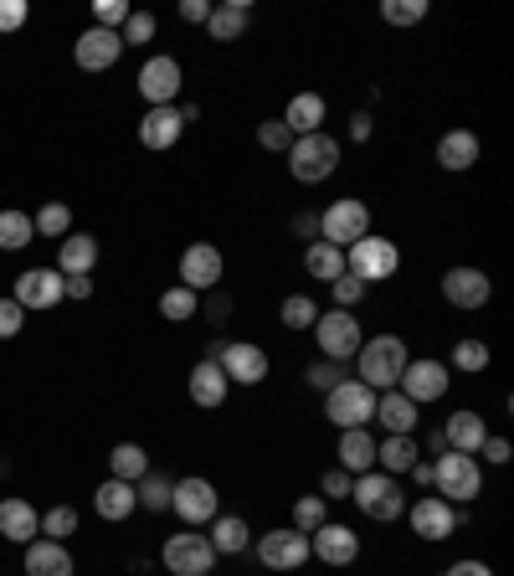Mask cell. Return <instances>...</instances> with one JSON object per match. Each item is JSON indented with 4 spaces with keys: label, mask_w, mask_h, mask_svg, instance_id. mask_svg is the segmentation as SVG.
Wrapping results in <instances>:
<instances>
[{
    "label": "cell",
    "mask_w": 514,
    "mask_h": 576,
    "mask_svg": "<svg viewBox=\"0 0 514 576\" xmlns=\"http://www.w3.org/2000/svg\"><path fill=\"white\" fill-rule=\"evenodd\" d=\"M288 170H294V180H304V185H319V180H330L339 170V140L335 135H304V140L288 144Z\"/></svg>",
    "instance_id": "obj_4"
},
{
    "label": "cell",
    "mask_w": 514,
    "mask_h": 576,
    "mask_svg": "<svg viewBox=\"0 0 514 576\" xmlns=\"http://www.w3.org/2000/svg\"><path fill=\"white\" fill-rule=\"evenodd\" d=\"M494 294V283L484 268H448L442 273V298L453 304V309H484Z\"/></svg>",
    "instance_id": "obj_17"
},
{
    "label": "cell",
    "mask_w": 514,
    "mask_h": 576,
    "mask_svg": "<svg viewBox=\"0 0 514 576\" xmlns=\"http://www.w3.org/2000/svg\"><path fill=\"white\" fill-rule=\"evenodd\" d=\"M324 520H330V499H319V495H298L294 499V530L314 536Z\"/></svg>",
    "instance_id": "obj_39"
},
{
    "label": "cell",
    "mask_w": 514,
    "mask_h": 576,
    "mask_svg": "<svg viewBox=\"0 0 514 576\" xmlns=\"http://www.w3.org/2000/svg\"><path fill=\"white\" fill-rule=\"evenodd\" d=\"M0 536L16 540V546H31V536H41V515L26 499H0Z\"/></svg>",
    "instance_id": "obj_25"
},
{
    "label": "cell",
    "mask_w": 514,
    "mask_h": 576,
    "mask_svg": "<svg viewBox=\"0 0 514 576\" xmlns=\"http://www.w3.org/2000/svg\"><path fill=\"white\" fill-rule=\"evenodd\" d=\"M67 536H78V510H73V504L47 510V515H41V540H67Z\"/></svg>",
    "instance_id": "obj_42"
},
{
    "label": "cell",
    "mask_w": 514,
    "mask_h": 576,
    "mask_svg": "<svg viewBox=\"0 0 514 576\" xmlns=\"http://www.w3.org/2000/svg\"><path fill=\"white\" fill-rule=\"evenodd\" d=\"M304 268H309V279H319V283H335L339 273H345V253L339 247H330V242H309L304 247Z\"/></svg>",
    "instance_id": "obj_36"
},
{
    "label": "cell",
    "mask_w": 514,
    "mask_h": 576,
    "mask_svg": "<svg viewBox=\"0 0 514 576\" xmlns=\"http://www.w3.org/2000/svg\"><path fill=\"white\" fill-rule=\"evenodd\" d=\"M170 495H176V478H165V474H144L134 484V499L144 504V510H170Z\"/></svg>",
    "instance_id": "obj_38"
},
{
    "label": "cell",
    "mask_w": 514,
    "mask_h": 576,
    "mask_svg": "<svg viewBox=\"0 0 514 576\" xmlns=\"http://www.w3.org/2000/svg\"><path fill=\"white\" fill-rule=\"evenodd\" d=\"M304 381H309V386H314V392H330V386H339V381H345V371H339V360H324V366H309V371H304Z\"/></svg>",
    "instance_id": "obj_49"
},
{
    "label": "cell",
    "mask_w": 514,
    "mask_h": 576,
    "mask_svg": "<svg viewBox=\"0 0 514 576\" xmlns=\"http://www.w3.org/2000/svg\"><path fill=\"white\" fill-rule=\"evenodd\" d=\"M180 129H185V124H180L176 103H170V108H150V114L139 119V144H144V150H170V144L180 140Z\"/></svg>",
    "instance_id": "obj_26"
},
{
    "label": "cell",
    "mask_w": 514,
    "mask_h": 576,
    "mask_svg": "<svg viewBox=\"0 0 514 576\" xmlns=\"http://www.w3.org/2000/svg\"><path fill=\"white\" fill-rule=\"evenodd\" d=\"M324 114H330V103L319 99V93H294V99H288L283 124H288V135H294V140H304V135H319Z\"/></svg>",
    "instance_id": "obj_28"
},
{
    "label": "cell",
    "mask_w": 514,
    "mask_h": 576,
    "mask_svg": "<svg viewBox=\"0 0 514 576\" xmlns=\"http://www.w3.org/2000/svg\"><path fill=\"white\" fill-rule=\"evenodd\" d=\"M37 238V227L26 212H0V253H21V247H31Z\"/></svg>",
    "instance_id": "obj_37"
},
{
    "label": "cell",
    "mask_w": 514,
    "mask_h": 576,
    "mask_svg": "<svg viewBox=\"0 0 514 576\" xmlns=\"http://www.w3.org/2000/svg\"><path fill=\"white\" fill-rule=\"evenodd\" d=\"M21 319H26V309H21L16 298H0V340H16Z\"/></svg>",
    "instance_id": "obj_51"
},
{
    "label": "cell",
    "mask_w": 514,
    "mask_h": 576,
    "mask_svg": "<svg viewBox=\"0 0 514 576\" xmlns=\"http://www.w3.org/2000/svg\"><path fill=\"white\" fill-rule=\"evenodd\" d=\"M412 478L422 484V489H433V463H422V458H416V463H412Z\"/></svg>",
    "instance_id": "obj_59"
},
{
    "label": "cell",
    "mask_w": 514,
    "mask_h": 576,
    "mask_svg": "<svg viewBox=\"0 0 514 576\" xmlns=\"http://www.w3.org/2000/svg\"><path fill=\"white\" fill-rule=\"evenodd\" d=\"M159 561H165V572L170 576H211L217 551H211V540L201 536V530H180V536L165 540Z\"/></svg>",
    "instance_id": "obj_8"
},
{
    "label": "cell",
    "mask_w": 514,
    "mask_h": 576,
    "mask_svg": "<svg viewBox=\"0 0 514 576\" xmlns=\"http://www.w3.org/2000/svg\"><path fill=\"white\" fill-rule=\"evenodd\" d=\"M26 26V0H0V31H21Z\"/></svg>",
    "instance_id": "obj_52"
},
{
    "label": "cell",
    "mask_w": 514,
    "mask_h": 576,
    "mask_svg": "<svg viewBox=\"0 0 514 576\" xmlns=\"http://www.w3.org/2000/svg\"><path fill=\"white\" fill-rule=\"evenodd\" d=\"M155 31H159V21L150 11H129V21L119 26L124 47H144V41H155Z\"/></svg>",
    "instance_id": "obj_44"
},
{
    "label": "cell",
    "mask_w": 514,
    "mask_h": 576,
    "mask_svg": "<svg viewBox=\"0 0 514 576\" xmlns=\"http://www.w3.org/2000/svg\"><path fill=\"white\" fill-rule=\"evenodd\" d=\"M93 263H99V242L88 238V232L62 238V247H57V273L62 279H78V273H88Z\"/></svg>",
    "instance_id": "obj_29"
},
{
    "label": "cell",
    "mask_w": 514,
    "mask_h": 576,
    "mask_svg": "<svg viewBox=\"0 0 514 576\" xmlns=\"http://www.w3.org/2000/svg\"><path fill=\"white\" fill-rule=\"evenodd\" d=\"M350 135H356V140H371V114H356V119H350Z\"/></svg>",
    "instance_id": "obj_60"
},
{
    "label": "cell",
    "mask_w": 514,
    "mask_h": 576,
    "mask_svg": "<svg viewBox=\"0 0 514 576\" xmlns=\"http://www.w3.org/2000/svg\"><path fill=\"white\" fill-rule=\"evenodd\" d=\"M396 268H401V247H396L391 238H376V232H365L356 247H345V273H356L360 283L391 279Z\"/></svg>",
    "instance_id": "obj_6"
},
{
    "label": "cell",
    "mask_w": 514,
    "mask_h": 576,
    "mask_svg": "<svg viewBox=\"0 0 514 576\" xmlns=\"http://www.w3.org/2000/svg\"><path fill=\"white\" fill-rule=\"evenodd\" d=\"M67 221H73V212H67L62 201H47L37 217H31V227H37L41 238H67Z\"/></svg>",
    "instance_id": "obj_43"
},
{
    "label": "cell",
    "mask_w": 514,
    "mask_h": 576,
    "mask_svg": "<svg viewBox=\"0 0 514 576\" xmlns=\"http://www.w3.org/2000/svg\"><path fill=\"white\" fill-rule=\"evenodd\" d=\"M257 561H262L268 572H298V566L309 561V536H304V530H294V525L268 530V536L257 540Z\"/></svg>",
    "instance_id": "obj_11"
},
{
    "label": "cell",
    "mask_w": 514,
    "mask_h": 576,
    "mask_svg": "<svg viewBox=\"0 0 514 576\" xmlns=\"http://www.w3.org/2000/svg\"><path fill=\"white\" fill-rule=\"evenodd\" d=\"M278 319H283L288 330H314L319 304L309 294H288V298H283V309H278Z\"/></svg>",
    "instance_id": "obj_40"
},
{
    "label": "cell",
    "mask_w": 514,
    "mask_h": 576,
    "mask_svg": "<svg viewBox=\"0 0 514 576\" xmlns=\"http://www.w3.org/2000/svg\"><path fill=\"white\" fill-rule=\"evenodd\" d=\"M324 418L335 422L339 433L365 427V422H376V392H371L365 381L345 376L339 386H330V392H324Z\"/></svg>",
    "instance_id": "obj_3"
},
{
    "label": "cell",
    "mask_w": 514,
    "mask_h": 576,
    "mask_svg": "<svg viewBox=\"0 0 514 576\" xmlns=\"http://www.w3.org/2000/svg\"><path fill=\"white\" fill-rule=\"evenodd\" d=\"M416 437H401V433H391L386 443H376V463H381V474H391V478H401V474H412V463H416Z\"/></svg>",
    "instance_id": "obj_32"
},
{
    "label": "cell",
    "mask_w": 514,
    "mask_h": 576,
    "mask_svg": "<svg viewBox=\"0 0 514 576\" xmlns=\"http://www.w3.org/2000/svg\"><path fill=\"white\" fill-rule=\"evenodd\" d=\"M484 437H489V427H484L478 412H453L448 427H442V443H448L453 453H478V443H484Z\"/></svg>",
    "instance_id": "obj_31"
},
{
    "label": "cell",
    "mask_w": 514,
    "mask_h": 576,
    "mask_svg": "<svg viewBox=\"0 0 514 576\" xmlns=\"http://www.w3.org/2000/svg\"><path fill=\"white\" fill-rule=\"evenodd\" d=\"M371 232V206L356 196L335 201V206H324V217H319V242H330V247H356L360 238Z\"/></svg>",
    "instance_id": "obj_7"
},
{
    "label": "cell",
    "mask_w": 514,
    "mask_h": 576,
    "mask_svg": "<svg viewBox=\"0 0 514 576\" xmlns=\"http://www.w3.org/2000/svg\"><path fill=\"white\" fill-rule=\"evenodd\" d=\"M196 304H201V294H191V289H165V298H159V315L180 324V319L196 315Z\"/></svg>",
    "instance_id": "obj_45"
},
{
    "label": "cell",
    "mask_w": 514,
    "mask_h": 576,
    "mask_svg": "<svg viewBox=\"0 0 514 576\" xmlns=\"http://www.w3.org/2000/svg\"><path fill=\"white\" fill-rule=\"evenodd\" d=\"M437 165L442 170H474L478 165V135L474 129H448L442 140H437Z\"/></svg>",
    "instance_id": "obj_23"
},
{
    "label": "cell",
    "mask_w": 514,
    "mask_h": 576,
    "mask_svg": "<svg viewBox=\"0 0 514 576\" xmlns=\"http://www.w3.org/2000/svg\"><path fill=\"white\" fill-rule=\"evenodd\" d=\"M433 495H442L448 504H468V499L484 495V469H478L474 453H437L433 463Z\"/></svg>",
    "instance_id": "obj_2"
},
{
    "label": "cell",
    "mask_w": 514,
    "mask_h": 576,
    "mask_svg": "<svg viewBox=\"0 0 514 576\" xmlns=\"http://www.w3.org/2000/svg\"><path fill=\"white\" fill-rule=\"evenodd\" d=\"M221 273H227V263L211 242H191L185 253H180V289H191V294H206V289H217Z\"/></svg>",
    "instance_id": "obj_12"
},
{
    "label": "cell",
    "mask_w": 514,
    "mask_h": 576,
    "mask_svg": "<svg viewBox=\"0 0 514 576\" xmlns=\"http://www.w3.org/2000/svg\"><path fill=\"white\" fill-rule=\"evenodd\" d=\"M330 294H335L339 309H350V304H360V298H365V283H360L356 273H339V279L330 283Z\"/></svg>",
    "instance_id": "obj_50"
},
{
    "label": "cell",
    "mask_w": 514,
    "mask_h": 576,
    "mask_svg": "<svg viewBox=\"0 0 514 576\" xmlns=\"http://www.w3.org/2000/svg\"><path fill=\"white\" fill-rule=\"evenodd\" d=\"M407 520H412V530L422 540H448L458 530V510L448 504L442 495H422L407 504Z\"/></svg>",
    "instance_id": "obj_14"
},
{
    "label": "cell",
    "mask_w": 514,
    "mask_h": 576,
    "mask_svg": "<svg viewBox=\"0 0 514 576\" xmlns=\"http://www.w3.org/2000/svg\"><path fill=\"white\" fill-rule=\"evenodd\" d=\"M73 57H78L82 73H108V67L124 57V37H119V31L93 26V31H82V37L73 41Z\"/></svg>",
    "instance_id": "obj_19"
},
{
    "label": "cell",
    "mask_w": 514,
    "mask_h": 576,
    "mask_svg": "<svg viewBox=\"0 0 514 576\" xmlns=\"http://www.w3.org/2000/svg\"><path fill=\"white\" fill-rule=\"evenodd\" d=\"M360 376L371 392H391V386H401V371H407V360H412V350H407V340L401 335H376V340H360Z\"/></svg>",
    "instance_id": "obj_1"
},
{
    "label": "cell",
    "mask_w": 514,
    "mask_h": 576,
    "mask_svg": "<svg viewBox=\"0 0 514 576\" xmlns=\"http://www.w3.org/2000/svg\"><path fill=\"white\" fill-rule=\"evenodd\" d=\"M62 298H93V279L78 273V279H62Z\"/></svg>",
    "instance_id": "obj_56"
},
{
    "label": "cell",
    "mask_w": 514,
    "mask_h": 576,
    "mask_svg": "<svg viewBox=\"0 0 514 576\" xmlns=\"http://www.w3.org/2000/svg\"><path fill=\"white\" fill-rule=\"evenodd\" d=\"M93 510H99L103 520H129L139 510L134 484H124V478H103L99 495H93Z\"/></svg>",
    "instance_id": "obj_30"
},
{
    "label": "cell",
    "mask_w": 514,
    "mask_h": 576,
    "mask_svg": "<svg viewBox=\"0 0 514 576\" xmlns=\"http://www.w3.org/2000/svg\"><path fill=\"white\" fill-rule=\"evenodd\" d=\"M170 510L185 520V530H201V525H211L221 515V495L211 478H180L176 495H170Z\"/></svg>",
    "instance_id": "obj_9"
},
{
    "label": "cell",
    "mask_w": 514,
    "mask_h": 576,
    "mask_svg": "<svg viewBox=\"0 0 514 576\" xmlns=\"http://www.w3.org/2000/svg\"><path fill=\"white\" fill-rule=\"evenodd\" d=\"M294 232H298V238L314 242V238H319V217H314V212H298V217H294Z\"/></svg>",
    "instance_id": "obj_58"
},
{
    "label": "cell",
    "mask_w": 514,
    "mask_h": 576,
    "mask_svg": "<svg viewBox=\"0 0 514 576\" xmlns=\"http://www.w3.org/2000/svg\"><path fill=\"white\" fill-rule=\"evenodd\" d=\"M442 576H494V572H489V561H453Z\"/></svg>",
    "instance_id": "obj_57"
},
{
    "label": "cell",
    "mask_w": 514,
    "mask_h": 576,
    "mask_svg": "<svg viewBox=\"0 0 514 576\" xmlns=\"http://www.w3.org/2000/svg\"><path fill=\"white\" fill-rule=\"evenodd\" d=\"M144 474H150V453H144L139 443H114V453H108V478L139 484Z\"/></svg>",
    "instance_id": "obj_34"
},
{
    "label": "cell",
    "mask_w": 514,
    "mask_h": 576,
    "mask_svg": "<svg viewBox=\"0 0 514 576\" xmlns=\"http://www.w3.org/2000/svg\"><path fill=\"white\" fill-rule=\"evenodd\" d=\"M381 16L391 21V26H416V21L427 16V0H381Z\"/></svg>",
    "instance_id": "obj_46"
},
{
    "label": "cell",
    "mask_w": 514,
    "mask_h": 576,
    "mask_svg": "<svg viewBox=\"0 0 514 576\" xmlns=\"http://www.w3.org/2000/svg\"><path fill=\"white\" fill-rule=\"evenodd\" d=\"M247 21H253V11H247V0H227V5H211V37L217 41H237L242 31H247Z\"/></svg>",
    "instance_id": "obj_35"
},
{
    "label": "cell",
    "mask_w": 514,
    "mask_h": 576,
    "mask_svg": "<svg viewBox=\"0 0 514 576\" xmlns=\"http://www.w3.org/2000/svg\"><path fill=\"white\" fill-rule=\"evenodd\" d=\"M227 392H232V381L221 376L217 360H196V371H191V401L206 407V412H217L221 401H227Z\"/></svg>",
    "instance_id": "obj_24"
},
{
    "label": "cell",
    "mask_w": 514,
    "mask_h": 576,
    "mask_svg": "<svg viewBox=\"0 0 514 576\" xmlns=\"http://www.w3.org/2000/svg\"><path fill=\"white\" fill-rule=\"evenodd\" d=\"M93 16H99L103 31H119L129 21V0H93Z\"/></svg>",
    "instance_id": "obj_48"
},
{
    "label": "cell",
    "mask_w": 514,
    "mask_h": 576,
    "mask_svg": "<svg viewBox=\"0 0 514 576\" xmlns=\"http://www.w3.org/2000/svg\"><path fill=\"white\" fill-rule=\"evenodd\" d=\"M478 453L489 458V463H510V437H484V443H478Z\"/></svg>",
    "instance_id": "obj_55"
},
{
    "label": "cell",
    "mask_w": 514,
    "mask_h": 576,
    "mask_svg": "<svg viewBox=\"0 0 514 576\" xmlns=\"http://www.w3.org/2000/svg\"><path fill=\"white\" fill-rule=\"evenodd\" d=\"M453 371H468V376L489 371V345H484V340H458L453 345Z\"/></svg>",
    "instance_id": "obj_41"
},
{
    "label": "cell",
    "mask_w": 514,
    "mask_h": 576,
    "mask_svg": "<svg viewBox=\"0 0 514 576\" xmlns=\"http://www.w3.org/2000/svg\"><path fill=\"white\" fill-rule=\"evenodd\" d=\"M217 366L227 381H237V386H257V381L268 376V350L262 345H247V340H232V345H221L217 350Z\"/></svg>",
    "instance_id": "obj_13"
},
{
    "label": "cell",
    "mask_w": 514,
    "mask_h": 576,
    "mask_svg": "<svg viewBox=\"0 0 514 576\" xmlns=\"http://www.w3.org/2000/svg\"><path fill=\"white\" fill-rule=\"evenodd\" d=\"M339 469L356 478V474H371L376 469V437L365 433V427H350V433H339Z\"/></svg>",
    "instance_id": "obj_27"
},
{
    "label": "cell",
    "mask_w": 514,
    "mask_h": 576,
    "mask_svg": "<svg viewBox=\"0 0 514 576\" xmlns=\"http://www.w3.org/2000/svg\"><path fill=\"white\" fill-rule=\"evenodd\" d=\"M314 340L330 360H350L360 350V319L350 309H330L314 319Z\"/></svg>",
    "instance_id": "obj_10"
},
{
    "label": "cell",
    "mask_w": 514,
    "mask_h": 576,
    "mask_svg": "<svg viewBox=\"0 0 514 576\" xmlns=\"http://www.w3.org/2000/svg\"><path fill=\"white\" fill-rule=\"evenodd\" d=\"M139 93L150 108H170L180 99V62L176 57H150L139 67Z\"/></svg>",
    "instance_id": "obj_16"
},
{
    "label": "cell",
    "mask_w": 514,
    "mask_h": 576,
    "mask_svg": "<svg viewBox=\"0 0 514 576\" xmlns=\"http://www.w3.org/2000/svg\"><path fill=\"white\" fill-rule=\"evenodd\" d=\"M350 484H356V478L345 474V469H330V474H324V495L319 499H350Z\"/></svg>",
    "instance_id": "obj_53"
},
{
    "label": "cell",
    "mask_w": 514,
    "mask_h": 576,
    "mask_svg": "<svg viewBox=\"0 0 514 576\" xmlns=\"http://www.w3.org/2000/svg\"><path fill=\"white\" fill-rule=\"evenodd\" d=\"M350 499L360 504V515H371V520H401V510H407V495H401V478L391 474H356V484H350Z\"/></svg>",
    "instance_id": "obj_5"
},
{
    "label": "cell",
    "mask_w": 514,
    "mask_h": 576,
    "mask_svg": "<svg viewBox=\"0 0 514 576\" xmlns=\"http://www.w3.org/2000/svg\"><path fill=\"white\" fill-rule=\"evenodd\" d=\"M416 418H422V407H416L412 397H401V392H376V422L386 427V433H401L412 437L416 433Z\"/></svg>",
    "instance_id": "obj_21"
},
{
    "label": "cell",
    "mask_w": 514,
    "mask_h": 576,
    "mask_svg": "<svg viewBox=\"0 0 514 576\" xmlns=\"http://www.w3.org/2000/svg\"><path fill=\"white\" fill-rule=\"evenodd\" d=\"M396 392L412 397L416 407L442 401L448 397V371H442V360H407V371H401V386H396Z\"/></svg>",
    "instance_id": "obj_15"
},
{
    "label": "cell",
    "mask_w": 514,
    "mask_h": 576,
    "mask_svg": "<svg viewBox=\"0 0 514 576\" xmlns=\"http://www.w3.org/2000/svg\"><path fill=\"white\" fill-rule=\"evenodd\" d=\"M180 21H191V26H206V21H211V0H180Z\"/></svg>",
    "instance_id": "obj_54"
},
{
    "label": "cell",
    "mask_w": 514,
    "mask_h": 576,
    "mask_svg": "<svg viewBox=\"0 0 514 576\" xmlns=\"http://www.w3.org/2000/svg\"><path fill=\"white\" fill-rule=\"evenodd\" d=\"M26 576H78L73 551L62 540H31L26 546Z\"/></svg>",
    "instance_id": "obj_22"
},
{
    "label": "cell",
    "mask_w": 514,
    "mask_h": 576,
    "mask_svg": "<svg viewBox=\"0 0 514 576\" xmlns=\"http://www.w3.org/2000/svg\"><path fill=\"white\" fill-rule=\"evenodd\" d=\"M206 540H211V551H217V556H242V551H247V540H253V530H247V520H242V515H217Z\"/></svg>",
    "instance_id": "obj_33"
},
{
    "label": "cell",
    "mask_w": 514,
    "mask_h": 576,
    "mask_svg": "<svg viewBox=\"0 0 514 576\" xmlns=\"http://www.w3.org/2000/svg\"><path fill=\"white\" fill-rule=\"evenodd\" d=\"M21 309H57L62 304V273L57 268H31L16 279V294H11Z\"/></svg>",
    "instance_id": "obj_20"
},
{
    "label": "cell",
    "mask_w": 514,
    "mask_h": 576,
    "mask_svg": "<svg viewBox=\"0 0 514 576\" xmlns=\"http://www.w3.org/2000/svg\"><path fill=\"white\" fill-rule=\"evenodd\" d=\"M257 144H262V150H283V155H288V144H294V135H288V124L283 119H262L257 124Z\"/></svg>",
    "instance_id": "obj_47"
},
{
    "label": "cell",
    "mask_w": 514,
    "mask_h": 576,
    "mask_svg": "<svg viewBox=\"0 0 514 576\" xmlns=\"http://www.w3.org/2000/svg\"><path fill=\"white\" fill-rule=\"evenodd\" d=\"M309 556H319L324 566H350L360 556V536L350 525H335V520H324L314 536H309Z\"/></svg>",
    "instance_id": "obj_18"
}]
</instances>
